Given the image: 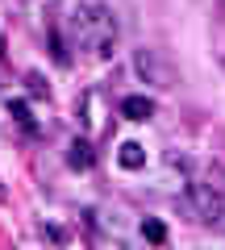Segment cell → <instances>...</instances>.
<instances>
[{"label":"cell","instance_id":"obj_1","mask_svg":"<svg viewBox=\"0 0 225 250\" xmlns=\"http://www.w3.org/2000/svg\"><path fill=\"white\" fill-rule=\"evenodd\" d=\"M117 17H113V9L108 4H100V0H59L54 4V59L71 62V50H83V54H96V59H104V54H113V46H117Z\"/></svg>","mask_w":225,"mask_h":250},{"label":"cell","instance_id":"obj_4","mask_svg":"<svg viewBox=\"0 0 225 250\" xmlns=\"http://www.w3.org/2000/svg\"><path fill=\"white\" fill-rule=\"evenodd\" d=\"M121 117H129V121H150L154 117V100L150 96H125L121 100Z\"/></svg>","mask_w":225,"mask_h":250},{"label":"cell","instance_id":"obj_2","mask_svg":"<svg viewBox=\"0 0 225 250\" xmlns=\"http://www.w3.org/2000/svg\"><path fill=\"white\" fill-rule=\"evenodd\" d=\"M184 200H188V208H192L196 221H225V213H221L225 196L205 184L200 171H192V175H188V184H184Z\"/></svg>","mask_w":225,"mask_h":250},{"label":"cell","instance_id":"obj_8","mask_svg":"<svg viewBox=\"0 0 225 250\" xmlns=\"http://www.w3.org/2000/svg\"><path fill=\"white\" fill-rule=\"evenodd\" d=\"M200 175H205V184L213 188V192H221V196H225V171L221 167H200Z\"/></svg>","mask_w":225,"mask_h":250},{"label":"cell","instance_id":"obj_5","mask_svg":"<svg viewBox=\"0 0 225 250\" xmlns=\"http://www.w3.org/2000/svg\"><path fill=\"white\" fill-rule=\"evenodd\" d=\"M117 163L125 171H138L146 163V150H142V142H121V150H117Z\"/></svg>","mask_w":225,"mask_h":250},{"label":"cell","instance_id":"obj_7","mask_svg":"<svg viewBox=\"0 0 225 250\" xmlns=\"http://www.w3.org/2000/svg\"><path fill=\"white\" fill-rule=\"evenodd\" d=\"M9 113L17 117V125H25L29 134L38 129V121H34V113H29V104H25V100H9Z\"/></svg>","mask_w":225,"mask_h":250},{"label":"cell","instance_id":"obj_9","mask_svg":"<svg viewBox=\"0 0 225 250\" xmlns=\"http://www.w3.org/2000/svg\"><path fill=\"white\" fill-rule=\"evenodd\" d=\"M142 233H146L150 242H163V238H167V229H163L159 221H142Z\"/></svg>","mask_w":225,"mask_h":250},{"label":"cell","instance_id":"obj_6","mask_svg":"<svg viewBox=\"0 0 225 250\" xmlns=\"http://www.w3.org/2000/svg\"><path fill=\"white\" fill-rule=\"evenodd\" d=\"M67 163H71V167H80V171H88V167H92V142H88V138H75V142H71V154H67Z\"/></svg>","mask_w":225,"mask_h":250},{"label":"cell","instance_id":"obj_10","mask_svg":"<svg viewBox=\"0 0 225 250\" xmlns=\"http://www.w3.org/2000/svg\"><path fill=\"white\" fill-rule=\"evenodd\" d=\"M25 83H29V92H34V96H42V92H46V88H42V80H38V75H29Z\"/></svg>","mask_w":225,"mask_h":250},{"label":"cell","instance_id":"obj_3","mask_svg":"<svg viewBox=\"0 0 225 250\" xmlns=\"http://www.w3.org/2000/svg\"><path fill=\"white\" fill-rule=\"evenodd\" d=\"M138 71H142L150 83H163V88L171 83V71H167V62H163L154 50H138Z\"/></svg>","mask_w":225,"mask_h":250},{"label":"cell","instance_id":"obj_11","mask_svg":"<svg viewBox=\"0 0 225 250\" xmlns=\"http://www.w3.org/2000/svg\"><path fill=\"white\" fill-rule=\"evenodd\" d=\"M0 54H4V38H0Z\"/></svg>","mask_w":225,"mask_h":250}]
</instances>
